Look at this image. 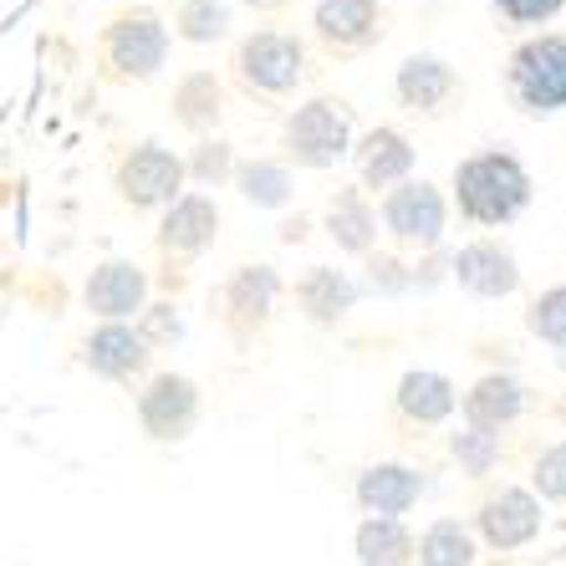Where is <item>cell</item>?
I'll return each mask as SVG.
<instances>
[{
  "instance_id": "cell-1",
  "label": "cell",
  "mask_w": 566,
  "mask_h": 566,
  "mask_svg": "<svg viewBox=\"0 0 566 566\" xmlns=\"http://www.w3.org/2000/svg\"><path fill=\"white\" fill-rule=\"evenodd\" d=\"M454 195H460V214L470 224H511L531 205V174L515 154L485 148L454 169Z\"/></svg>"
},
{
  "instance_id": "cell-2",
  "label": "cell",
  "mask_w": 566,
  "mask_h": 566,
  "mask_svg": "<svg viewBox=\"0 0 566 566\" xmlns=\"http://www.w3.org/2000/svg\"><path fill=\"white\" fill-rule=\"evenodd\" d=\"M505 93L531 118L562 113L566 107V36H536L526 46H515L511 66H505Z\"/></svg>"
},
{
  "instance_id": "cell-3",
  "label": "cell",
  "mask_w": 566,
  "mask_h": 566,
  "mask_svg": "<svg viewBox=\"0 0 566 566\" xmlns=\"http://www.w3.org/2000/svg\"><path fill=\"white\" fill-rule=\"evenodd\" d=\"M353 148V113L332 97H312L286 118V158L302 169H332Z\"/></svg>"
},
{
  "instance_id": "cell-4",
  "label": "cell",
  "mask_w": 566,
  "mask_h": 566,
  "mask_svg": "<svg viewBox=\"0 0 566 566\" xmlns=\"http://www.w3.org/2000/svg\"><path fill=\"white\" fill-rule=\"evenodd\" d=\"M103 56H107V66H113V77H123V82L158 77V66L169 62V27H164L154 11L118 15L103 36Z\"/></svg>"
},
{
  "instance_id": "cell-5",
  "label": "cell",
  "mask_w": 566,
  "mask_h": 566,
  "mask_svg": "<svg viewBox=\"0 0 566 566\" xmlns=\"http://www.w3.org/2000/svg\"><path fill=\"white\" fill-rule=\"evenodd\" d=\"M235 66L251 93L281 97L306 77V46L296 36H286V31H255V36L240 41Z\"/></svg>"
},
{
  "instance_id": "cell-6",
  "label": "cell",
  "mask_w": 566,
  "mask_h": 566,
  "mask_svg": "<svg viewBox=\"0 0 566 566\" xmlns=\"http://www.w3.org/2000/svg\"><path fill=\"white\" fill-rule=\"evenodd\" d=\"M444 195H439L429 179H403L382 195V224L388 235L403 240V245H419V251H434L444 240Z\"/></svg>"
},
{
  "instance_id": "cell-7",
  "label": "cell",
  "mask_w": 566,
  "mask_h": 566,
  "mask_svg": "<svg viewBox=\"0 0 566 566\" xmlns=\"http://www.w3.org/2000/svg\"><path fill=\"white\" fill-rule=\"evenodd\" d=\"M185 189V164L158 144H138L128 158L118 164V195L133 210H158V205H174Z\"/></svg>"
},
{
  "instance_id": "cell-8",
  "label": "cell",
  "mask_w": 566,
  "mask_h": 566,
  "mask_svg": "<svg viewBox=\"0 0 566 566\" xmlns=\"http://www.w3.org/2000/svg\"><path fill=\"white\" fill-rule=\"evenodd\" d=\"M199 419V388L185 373H158L138 394V423L148 439H185Z\"/></svg>"
},
{
  "instance_id": "cell-9",
  "label": "cell",
  "mask_w": 566,
  "mask_h": 566,
  "mask_svg": "<svg viewBox=\"0 0 566 566\" xmlns=\"http://www.w3.org/2000/svg\"><path fill=\"white\" fill-rule=\"evenodd\" d=\"M82 302H87L93 316H103V322H128V316H138L148 302V271L138 261H103L93 276H87Z\"/></svg>"
},
{
  "instance_id": "cell-10",
  "label": "cell",
  "mask_w": 566,
  "mask_h": 566,
  "mask_svg": "<svg viewBox=\"0 0 566 566\" xmlns=\"http://www.w3.org/2000/svg\"><path fill=\"white\" fill-rule=\"evenodd\" d=\"M449 271H454V281H460L470 296H485V302H501V296H511V291L521 286V261L505 251L501 240H474V245H464V251L449 261Z\"/></svg>"
},
{
  "instance_id": "cell-11",
  "label": "cell",
  "mask_w": 566,
  "mask_h": 566,
  "mask_svg": "<svg viewBox=\"0 0 566 566\" xmlns=\"http://www.w3.org/2000/svg\"><path fill=\"white\" fill-rule=\"evenodd\" d=\"M541 531V505L531 490H501L480 505V536L495 546V552H515L526 546L531 536Z\"/></svg>"
},
{
  "instance_id": "cell-12",
  "label": "cell",
  "mask_w": 566,
  "mask_h": 566,
  "mask_svg": "<svg viewBox=\"0 0 566 566\" xmlns=\"http://www.w3.org/2000/svg\"><path fill=\"white\" fill-rule=\"evenodd\" d=\"M82 357H87V368H93L97 378L128 382L133 373L148 368V343L138 337V327H128V322H103V327L87 337Z\"/></svg>"
},
{
  "instance_id": "cell-13",
  "label": "cell",
  "mask_w": 566,
  "mask_h": 566,
  "mask_svg": "<svg viewBox=\"0 0 566 566\" xmlns=\"http://www.w3.org/2000/svg\"><path fill=\"white\" fill-rule=\"evenodd\" d=\"M276 296H281V276L271 265H240L235 276L224 281V316H230V327H235L240 337L265 327Z\"/></svg>"
},
{
  "instance_id": "cell-14",
  "label": "cell",
  "mask_w": 566,
  "mask_h": 566,
  "mask_svg": "<svg viewBox=\"0 0 566 566\" xmlns=\"http://www.w3.org/2000/svg\"><path fill=\"white\" fill-rule=\"evenodd\" d=\"M423 495V474L409 464H373L357 474V505L382 521H398L403 511H413Z\"/></svg>"
},
{
  "instance_id": "cell-15",
  "label": "cell",
  "mask_w": 566,
  "mask_h": 566,
  "mask_svg": "<svg viewBox=\"0 0 566 566\" xmlns=\"http://www.w3.org/2000/svg\"><path fill=\"white\" fill-rule=\"evenodd\" d=\"M214 235H220V210L205 195H179L158 224V245L169 255H199Z\"/></svg>"
},
{
  "instance_id": "cell-16",
  "label": "cell",
  "mask_w": 566,
  "mask_h": 566,
  "mask_svg": "<svg viewBox=\"0 0 566 566\" xmlns=\"http://www.w3.org/2000/svg\"><path fill=\"white\" fill-rule=\"evenodd\" d=\"M378 0H316L312 11V27L316 36L327 41V46H343V52H357V46H368L378 36Z\"/></svg>"
},
{
  "instance_id": "cell-17",
  "label": "cell",
  "mask_w": 566,
  "mask_h": 566,
  "mask_svg": "<svg viewBox=\"0 0 566 566\" xmlns=\"http://www.w3.org/2000/svg\"><path fill=\"white\" fill-rule=\"evenodd\" d=\"M296 306L312 316L316 327H337L357 306V281L347 276V271H332V265H312V271L296 281Z\"/></svg>"
},
{
  "instance_id": "cell-18",
  "label": "cell",
  "mask_w": 566,
  "mask_h": 566,
  "mask_svg": "<svg viewBox=\"0 0 566 566\" xmlns=\"http://www.w3.org/2000/svg\"><path fill=\"white\" fill-rule=\"evenodd\" d=\"M413 169V144L398 128H373L357 148V174H363V189H394L403 185Z\"/></svg>"
},
{
  "instance_id": "cell-19",
  "label": "cell",
  "mask_w": 566,
  "mask_h": 566,
  "mask_svg": "<svg viewBox=\"0 0 566 566\" xmlns=\"http://www.w3.org/2000/svg\"><path fill=\"white\" fill-rule=\"evenodd\" d=\"M521 403H526V388L515 378H505V373H490V378H480L470 394H464V419H470V429L501 434L505 423H515Z\"/></svg>"
},
{
  "instance_id": "cell-20",
  "label": "cell",
  "mask_w": 566,
  "mask_h": 566,
  "mask_svg": "<svg viewBox=\"0 0 566 566\" xmlns=\"http://www.w3.org/2000/svg\"><path fill=\"white\" fill-rule=\"evenodd\" d=\"M460 77H454V66L439 62V56H409V62L398 66V97L403 107L413 113H439V107L454 97Z\"/></svg>"
},
{
  "instance_id": "cell-21",
  "label": "cell",
  "mask_w": 566,
  "mask_h": 566,
  "mask_svg": "<svg viewBox=\"0 0 566 566\" xmlns=\"http://www.w3.org/2000/svg\"><path fill=\"white\" fill-rule=\"evenodd\" d=\"M454 403H460V394H454V382L444 378V373H429V368H413L398 378V409H403V419L413 423H444L449 413H454Z\"/></svg>"
},
{
  "instance_id": "cell-22",
  "label": "cell",
  "mask_w": 566,
  "mask_h": 566,
  "mask_svg": "<svg viewBox=\"0 0 566 566\" xmlns=\"http://www.w3.org/2000/svg\"><path fill=\"white\" fill-rule=\"evenodd\" d=\"M327 235L337 240V251L347 255H368L373 235H378V214L368 210V199L357 189H343V195L327 205Z\"/></svg>"
},
{
  "instance_id": "cell-23",
  "label": "cell",
  "mask_w": 566,
  "mask_h": 566,
  "mask_svg": "<svg viewBox=\"0 0 566 566\" xmlns=\"http://www.w3.org/2000/svg\"><path fill=\"white\" fill-rule=\"evenodd\" d=\"M357 562L363 566H409L413 562V536L403 531V521L368 515V521L357 526Z\"/></svg>"
},
{
  "instance_id": "cell-24",
  "label": "cell",
  "mask_w": 566,
  "mask_h": 566,
  "mask_svg": "<svg viewBox=\"0 0 566 566\" xmlns=\"http://www.w3.org/2000/svg\"><path fill=\"white\" fill-rule=\"evenodd\" d=\"M235 189L251 199L255 210H281L291 199V169L276 158H251V164H235Z\"/></svg>"
},
{
  "instance_id": "cell-25",
  "label": "cell",
  "mask_w": 566,
  "mask_h": 566,
  "mask_svg": "<svg viewBox=\"0 0 566 566\" xmlns=\"http://www.w3.org/2000/svg\"><path fill=\"white\" fill-rule=\"evenodd\" d=\"M174 118L195 133L220 123V82H214V72H189V77L174 87Z\"/></svg>"
},
{
  "instance_id": "cell-26",
  "label": "cell",
  "mask_w": 566,
  "mask_h": 566,
  "mask_svg": "<svg viewBox=\"0 0 566 566\" xmlns=\"http://www.w3.org/2000/svg\"><path fill=\"white\" fill-rule=\"evenodd\" d=\"M413 556H419V566H474V536L460 521H434Z\"/></svg>"
},
{
  "instance_id": "cell-27",
  "label": "cell",
  "mask_w": 566,
  "mask_h": 566,
  "mask_svg": "<svg viewBox=\"0 0 566 566\" xmlns=\"http://www.w3.org/2000/svg\"><path fill=\"white\" fill-rule=\"evenodd\" d=\"M230 31V6L224 0H185L179 6V36L205 46V41H220Z\"/></svg>"
},
{
  "instance_id": "cell-28",
  "label": "cell",
  "mask_w": 566,
  "mask_h": 566,
  "mask_svg": "<svg viewBox=\"0 0 566 566\" xmlns=\"http://www.w3.org/2000/svg\"><path fill=\"white\" fill-rule=\"evenodd\" d=\"M526 327L536 332L541 343L566 347V286L541 291L536 302H531V312H526Z\"/></svg>"
},
{
  "instance_id": "cell-29",
  "label": "cell",
  "mask_w": 566,
  "mask_h": 566,
  "mask_svg": "<svg viewBox=\"0 0 566 566\" xmlns=\"http://www.w3.org/2000/svg\"><path fill=\"white\" fill-rule=\"evenodd\" d=\"M454 460H460L464 474H490L495 460H501V434H485V429H464V434L449 439Z\"/></svg>"
},
{
  "instance_id": "cell-30",
  "label": "cell",
  "mask_w": 566,
  "mask_h": 566,
  "mask_svg": "<svg viewBox=\"0 0 566 566\" xmlns=\"http://www.w3.org/2000/svg\"><path fill=\"white\" fill-rule=\"evenodd\" d=\"M199 185H224L230 174H235V154H230V144L224 138H205V144L195 148V158H189V169Z\"/></svg>"
},
{
  "instance_id": "cell-31",
  "label": "cell",
  "mask_w": 566,
  "mask_h": 566,
  "mask_svg": "<svg viewBox=\"0 0 566 566\" xmlns=\"http://www.w3.org/2000/svg\"><path fill=\"white\" fill-rule=\"evenodd\" d=\"M536 490L546 501H566V444H552L536 460Z\"/></svg>"
},
{
  "instance_id": "cell-32",
  "label": "cell",
  "mask_w": 566,
  "mask_h": 566,
  "mask_svg": "<svg viewBox=\"0 0 566 566\" xmlns=\"http://www.w3.org/2000/svg\"><path fill=\"white\" fill-rule=\"evenodd\" d=\"M566 0H495V11L505 15V21H515V27H541V21H552V15H562Z\"/></svg>"
},
{
  "instance_id": "cell-33",
  "label": "cell",
  "mask_w": 566,
  "mask_h": 566,
  "mask_svg": "<svg viewBox=\"0 0 566 566\" xmlns=\"http://www.w3.org/2000/svg\"><path fill=\"white\" fill-rule=\"evenodd\" d=\"M368 271H373V276H368V281H373V291H382V296H398V291H409V286H413V276L394 261V255H373Z\"/></svg>"
},
{
  "instance_id": "cell-34",
  "label": "cell",
  "mask_w": 566,
  "mask_h": 566,
  "mask_svg": "<svg viewBox=\"0 0 566 566\" xmlns=\"http://www.w3.org/2000/svg\"><path fill=\"white\" fill-rule=\"evenodd\" d=\"M174 306H148V322H144V343H164V337H179V316H169Z\"/></svg>"
},
{
  "instance_id": "cell-35",
  "label": "cell",
  "mask_w": 566,
  "mask_h": 566,
  "mask_svg": "<svg viewBox=\"0 0 566 566\" xmlns=\"http://www.w3.org/2000/svg\"><path fill=\"white\" fill-rule=\"evenodd\" d=\"M245 6H255V11H276V6H286V0H245Z\"/></svg>"
}]
</instances>
